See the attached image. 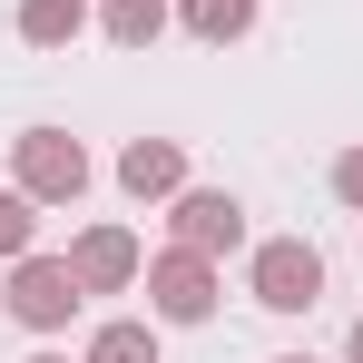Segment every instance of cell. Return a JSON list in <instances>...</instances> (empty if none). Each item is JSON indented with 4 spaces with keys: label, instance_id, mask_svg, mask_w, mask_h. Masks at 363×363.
<instances>
[{
    "label": "cell",
    "instance_id": "13",
    "mask_svg": "<svg viewBox=\"0 0 363 363\" xmlns=\"http://www.w3.org/2000/svg\"><path fill=\"white\" fill-rule=\"evenodd\" d=\"M334 196L363 216V147H344V157H334Z\"/></svg>",
    "mask_w": 363,
    "mask_h": 363
},
{
    "label": "cell",
    "instance_id": "9",
    "mask_svg": "<svg viewBox=\"0 0 363 363\" xmlns=\"http://www.w3.org/2000/svg\"><path fill=\"white\" fill-rule=\"evenodd\" d=\"M99 30L118 50H157L167 40V0H99Z\"/></svg>",
    "mask_w": 363,
    "mask_h": 363
},
{
    "label": "cell",
    "instance_id": "4",
    "mask_svg": "<svg viewBox=\"0 0 363 363\" xmlns=\"http://www.w3.org/2000/svg\"><path fill=\"white\" fill-rule=\"evenodd\" d=\"M147 314H157V324H206V314H216V255L167 245V255L147 265Z\"/></svg>",
    "mask_w": 363,
    "mask_h": 363
},
{
    "label": "cell",
    "instance_id": "3",
    "mask_svg": "<svg viewBox=\"0 0 363 363\" xmlns=\"http://www.w3.org/2000/svg\"><path fill=\"white\" fill-rule=\"evenodd\" d=\"M245 295L265 304V314H314V304H324V255L304 236H265L255 265H245Z\"/></svg>",
    "mask_w": 363,
    "mask_h": 363
},
{
    "label": "cell",
    "instance_id": "6",
    "mask_svg": "<svg viewBox=\"0 0 363 363\" xmlns=\"http://www.w3.org/2000/svg\"><path fill=\"white\" fill-rule=\"evenodd\" d=\"M69 265H79V285H89V295H128V285L147 275V255H138L128 226H89V236L69 245Z\"/></svg>",
    "mask_w": 363,
    "mask_h": 363
},
{
    "label": "cell",
    "instance_id": "14",
    "mask_svg": "<svg viewBox=\"0 0 363 363\" xmlns=\"http://www.w3.org/2000/svg\"><path fill=\"white\" fill-rule=\"evenodd\" d=\"M344 363H363V324H354V334H344Z\"/></svg>",
    "mask_w": 363,
    "mask_h": 363
},
{
    "label": "cell",
    "instance_id": "10",
    "mask_svg": "<svg viewBox=\"0 0 363 363\" xmlns=\"http://www.w3.org/2000/svg\"><path fill=\"white\" fill-rule=\"evenodd\" d=\"M177 20L206 40V50H226V40H245V30H255V0H177Z\"/></svg>",
    "mask_w": 363,
    "mask_h": 363
},
{
    "label": "cell",
    "instance_id": "7",
    "mask_svg": "<svg viewBox=\"0 0 363 363\" xmlns=\"http://www.w3.org/2000/svg\"><path fill=\"white\" fill-rule=\"evenodd\" d=\"M118 186L138 196V206H147V196H177L186 186V147L177 138H128L118 147Z\"/></svg>",
    "mask_w": 363,
    "mask_h": 363
},
{
    "label": "cell",
    "instance_id": "1",
    "mask_svg": "<svg viewBox=\"0 0 363 363\" xmlns=\"http://www.w3.org/2000/svg\"><path fill=\"white\" fill-rule=\"evenodd\" d=\"M10 177H20V196H40V206H79L89 196V147L60 138V128H20L10 138Z\"/></svg>",
    "mask_w": 363,
    "mask_h": 363
},
{
    "label": "cell",
    "instance_id": "8",
    "mask_svg": "<svg viewBox=\"0 0 363 363\" xmlns=\"http://www.w3.org/2000/svg\"><path fill=\"white\" fill-rule=\"evenodd\" d=\"M10 30H20L30 50H69V40L89 30V0H20V10H10Z\"/></svg>",
    "mask_w": 363,
    "mask_h": 363
},
{
    "label": "cell",
    "instance_id": "16",
    "mask_svg": "<svg viewBox=\"0 0 363 363\" xmlns=\"http://www.w3.org/2000/svg\"><path fill=\"white\" fill-rule=\"evenodd\" d=\"M30 363H69V354H30Z\"/></svg>",
    "mask_w": 363,
    "mask_h": 363
},
{
    "label": "cell",
    "instance_id": "11",
    "mask_svg": "<svg viewBox=\"0 0 363 363\" xmlns=\"http://www.w3.org/2000/svg\"><path fill=\"white\" fill-rule=\"evenodd\" d=\"M79 363H157V314H147V324H99V334H89V354Z\"/></svg>",
    "mask_w": 363,
    "mask_h": 363
},
{
    "label": "cell",
    "instance_id": "5",
    "mask_svg": "<svg viewBox=\"0 0 363 363\" xmlns=\"http://www.w3.org/2000/svg\"><path fill=\"white\" fill-rule=\"evenodd\" d=\"M177 245H196V255H236L245 245V206L226 196V186H177Z\"/></svg>",
    "mask_w": 363,
    "mask_h": 363
},
{
    "label": "cell",
    "instance_id": "12",
    "mask_svg": "<svg viewBox=\"0 0 363 363\" xmlns=\"http://www.w3.org/2000/svg\"><path fill=\"white\" fill-rule=\"evenodd\" d=\"M40 196H20V186H0V265H20L30 255V236H40V216H30Z\"/></svg>",
    "mask_w": 363,
    "mask_h": 363
},
{
    "label": "cell",
    "instance_id": "2",
    "mask_svg": "<svg viewBox=\"0 0 363 363\" xmlns=\"http://www.w3.org/2000/svg\"><path fill=\"white\" fill-rule=\"evenodd\" d=\"M10 324H30V334H60L69 314H79V304H89V285H79V265H69V255H40V245H30V255H20V265H10Z\"/></svg>",
    "mask_w": 363,
    "mask_h": 363
},
{
    "label": "cell",
    "instance_id": "15",
    "mask_svg": "<svg viewBox=\"0 0 363 363\" xmlns=\"http://www.w3.org/2000/svg\"><path fill=\"white\" fill-rule=\"evenodd\" d=\"M275 363H314V354H275Z\"/></svg>",
    "mask_w": 363,
    "mask_h": 363
}]
</instances>
